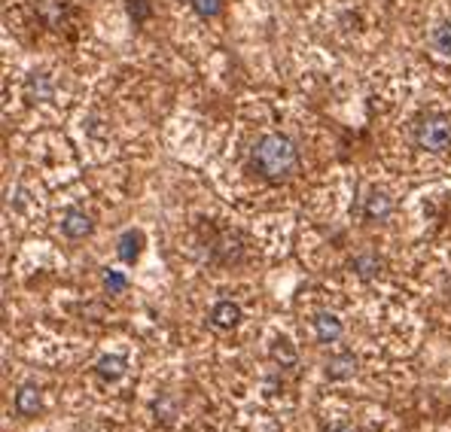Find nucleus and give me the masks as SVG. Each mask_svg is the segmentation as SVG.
I'll return each mask as SVG.
<instances>
[{"instance_id": "obj_1", "label": "nucleus", "mask_w": 451, "mask_h": 432, "mask_svg": "<svg viewBox=\"0 0 451 432\" xmlns=\"http://www.w3.org/2000/svg\"><path fill=\"white\" fill-rule=\"evenodd\" d=\"M250 168L265 183H287L299 170V146L287 134L268 131L263 134L250 150Z\"/></svg>"}, {"instance_id": "obj_2", "label": "nucleus", "mask_w": 451, "mask_h": 432, "mask_svg": "<svg viewBox=\"0 0 451 432\" xmlns=\"http://www.w3.org/2000/svg\"><path fill=\"white\" fill-rule=\"evenodd\" d=\"M412 138L415 146L424 153H433V155H442L451 150V119L442 116V113H427L415 122L412 128Z\"/></svg>"}, {"instance_id": "obj_3", "label": "nucleus", "mask_w": 451, "mask_h": 432, "mask_svg": "<svg viewBox=\"0 0 451 432\" xmlns=\"http://www.w3.org/2000/svg\"><path fill=\"white\" fill-rule=\"evenodd\" d=\"M92 232H95V220L86 210L71 207L61 216V235L71 237V241H83V237H88Z\"/></svg>"}, {"instance_id": "obj_4", "label": "nucleus", "mask_w": 451, "mask_h": 432, "mask_svg": "<svg viewBox=\"0 0 451 432\" xmlns=\"http://www.w3.org/2000/svg\"><path fill=\"white\" fill-rule=\"evenodd\" d=\"M241 304L238 302H229V299H223V302H217L211 308V326L213 329H220V332H229V329H235L241 323Z\"/></svg>"}, {"instance_id": "obj_5", "label": "nucleus", "mask_w": 451, "mask_h": 432, "mask_svg": "<svg viewBox=\"0 0 451 432\" xmlns=\"http://www.w3.org/2000/svg\"><path fill=\"white\" fill-rule=\"evenodd\" d=\"M390 213H393V198L385 189H372L363 198V216L369 222H385Z\"/></svg>"}, {"instance_id": "obj_6", "label": "nucleus", "mask_w": 451, "mask_h": 432, "mask_svg": "<svg viewBox=\"0 0 451 432\" xmlns=\"http://www.w3.org/2000/svg\"><path fill=\"white\" fill-rule=\"evenodd\" d=\"M311 323H314V335H318L320 344H335V341L345 335L342 320H338L335 314H330V311H320Z\"/></svg>"}, {"instance_id": "obj_7", "label": "nucleus", "mask_w": 451, "mask_h": 432, "mask_svg": "<svg viewBox=\"0 0 451 432\" xmlns=\"http://www.w3.org/2000/svg\"><path fill=\"white\" fill-rule=\"evenodd\" d=\"M323 374L330 381H348V378H354L357 374V356L351 354V350H342V354H335L326 359V369Z\"/></svg>"}, {"instance_id": "obj_8", "label": "nucleus", "mask_w": 451, "mask_h": 432, "mask_svg": "<svg viewBox=\"0 0 451 432\" xmlns=\"http://www.w3.org/2000/svg\"><path fill=\"white\" fill-rule=\"evenodd\" d=\"M43 408V390L37 384H21L16 393V414L19 417H34Z\"/></svg>"}, {"instance_id": "obj_9", "label": "nucleus", "mask_w": 451, "mask_h": 432, "mask_svg": "<svg viewBox=\"0 0 451 432\" xmlns=\"http://www.w3.org/2000/svg\"><path fill=\"white\" fill-rule=\"evenodd\" d=\"M351 271L357 277H363V280H372V277H381V271H385V259L375 256V253H357L351 259Z\"/></svg>"}, {"instance_id": "obj_10", "label": "nucleus", "mask_w": 451, "mask_h": 432, "mask_svg": "<svg viewBox=\"0 0 451 432\" xmlns=\"http://www.w3.org/2000/svg\"><path fill=\"white\" fill-rule=\"evenodd\" d=\"M126 371H128V362L122 356H101L95 362V374L104 384H116L119 378H126Z\"/></svg>"}, {"instance_id": "obj_11", "label": "nucleus", "mask_w": 451, "mask_h": 432, "mask_svg": "<svg viewBox=\"0 0 451 432\" xmlns=\"http://www.w3.org/2000/svg\"><path fill=\"white\" fill-rule=\"evenodd\" d=\"M141 250H143V232H138V229H128L126 235L119 237V259L126 265H134L141 259Z\"/></svg>"}, {"instance_id": "obj_12", "label": "nucleus", "mask_w": 451, "mask_h": 432, "mask_svg": "<svg viewBox=\"0 0 451 432\" xmlns=\"http://www.w3.org/2000/svg\"><path fill=\"white\" fill-rule=\"evenodd\" d=\"M272 359L278 362L280 369H290V366H296V359H299V354H296V344L287 338V335H280V338H275V344H272Z\"/></svg>"}, {"instance_id": "obj_13", "label": "nucleus", "mask_w": 451, "mask_h": 432, "mask_svg": "<svg viewBox=\"0 0 451 432\" xmlns=\"http://www.w3.org/2000/svg\"><path fill=\"white\" fill-rule=\"evenodd\" d=\"M430 49L439 55V58L451 61V21H442V25L433 28V34H430Z\"/></svg>"}, {"instance_id": "obj_14", "label": "nucleus", "mask_w": 451, "mask_h": 432, "mask_svg": "<svg viewBox=\"0 0 451 432\" xmlns=\"http://www.w3.org/2000/svg\"><path fill=\"white\" fill-rule=\"evenodd\" d=\"M25 92H28V98L31 101H52V83H49V76L46 73H34L31 79H28V86H25Z\"/></svg>"}, {"instance_id": "obj_15", "label": "nucleus", "mask_w": 451, "mask_h": 432, "mask_svg": "<svg viewBox=\"0 0 451 432\" xmlns=\"http://www.w3.org/2000/svg\"><path fill=\"white\" fill-rule=\"evenodd\" d=\"M153 414H156V420L162 417V423H174V417H177V402L171 399V396H159V399L153 402Z\"/></svg>"}, {"instance_id": "obj_16", "label": "nucleus", "mask_w": 451, "mask_h": 432, "mask_svg": "<svg viewBox=\"0 0 451 432\" xmlns=\"http://www.w3.org/2000/svg\"><path fill=\"white\" fill-rule=\"evenodd\" d=\"M193 13L198 19H217L223 13V0H193Z\"/></svg>"}, {"instance_id": "obj_17", "label": "nucleus", "mask_w": 451, "mask_h": 432, "mask_svg": "<svg viewBox=\"0 0 451 432\" xmlns=\"http://www.w3.org/2000/svg\"><path fill=\"white\" fill-rule=\"evenodd\" d=\"M126 287H128V280L119 274V271H104V289L110 292V295H119V292H126Z\"/></svg>"}, {"instance_id": "obj_18", "label": "nucleus", "mask_w": 451, "mask_h": 432, "mask_svg": "<svg viewBox=\"0 0 451 432\" xmlns=\"http://www.w3.org/2000/svg\"><path fill=\"white\" fill-rule=\"evenodd\" d=\"M128 16H131L134 21H138V25H141V21H146V19L153 16L150 0H128Z\"/></svg>"}, {"instance_id": "obj_19", "label": "nucleus", "mask_w": 451, "mask_h": 432, "mask_svg": "<svg viewBox=\"0 0 451 432\" xmlns=\"http://www.w3.org/2000/svg\"><path fill=\"white\" fill-rule=\"evenodd\" d=\"M330 432H354V429H348V426H338V429H330Z\"/></svg>"}]
</instances>
